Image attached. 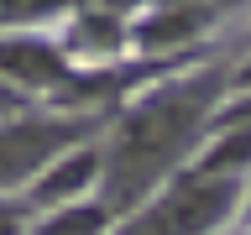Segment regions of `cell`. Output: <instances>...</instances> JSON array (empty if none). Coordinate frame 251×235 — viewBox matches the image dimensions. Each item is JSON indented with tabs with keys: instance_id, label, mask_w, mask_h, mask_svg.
<instances>
[{
	"instance_id": "6da1fadb",
	"label": "cell",
	"mask_w": 251,
	"mask_h": 235,
	"mask_svg": "<svg viewBox=\"0 0 251 235\" xmlns=\"http://www.w3.org/2000/svg\"><path fill=\"white\" fill-rule=\"evenodd\" d=\"M215 99V78H199V84H178V89L157 94L126 120L121 141H115V172H110V199L131 204L141 199V188L152 183L157 172L168 167L173 157L188 146L194 125H199L204 105Z\"/></svg>"
},
{
	"instance_id": "7a4b0ae2",
	"label": "cell",
	"mask_w": 251,
	"mask_h": 235,
	"mask_svg": "<svg viewBox=\"0 0 251 235\" xmlns=\"http://www.w3.org/2000/svg\"><path fill=\"white\" fill-rule=\"evenodd\" d=\"M235 188L230 183H209V178H194V183H178L168 193V204H157L147 219H136L126 235H199L209 230L225 209H230Z\"/></svg>"
},
{
	"instance_id": "3957f363",
	"label": "cell",
	"mask_w": 251,
	"mask_h": 235,
	"mask_svg": "<svg viewBox=\"0 0 251 235\" xmlns=\"http://www.w3.org/2000/svg\"><path fill=\"white\" fill-rule=\"evenodd\" d=\"M74 136V125L68 120H52V125H11V131H0V183H16V178H26L42 157H52L63 141Z\"/></svg>"
},
{
	"instance_id": "277c9868",
	"label": "cell",
	"mask_w": 251,
	"mask_h": 235,
	"mask_svg": "<svg viewBox=\"0 0 251 235\" xmlns=\"http://www.w3.org/2000/svg\"><path fill=\"white\" fill-rule=\"evenodd\" d=\"M0 73L16 84H58L63 78V58L47 42H0Z\"/></svg>"
},
{
	"instance_id": "5b68a950",
	"label": "cell",
	"mask_w": 251,
	"mask_h": 235,
	"mask_svg": "<svg viewBox=\"0 0 251 235\" xmlns=\"http://www.w3.org/2000/svg\"><path fill=\"white\" fill-rule=\"evenodd\" d=\"M100 172V157L94 152H84V157H68L63 167H52V178H42L37 183V204H52V199H63V193H74V188H84Z\"/></svg>"
},
{
	"instance_id": "8992f818",
	"label": "cell",
	"mask_w": 251,
	"mask_h": 235,
	"mask_svg": "<svg viewBox=\"0 0 251 235\" xmlns=\"http://www.w3.org/2000/svg\"><path fill=\"white\" fill-rule=\"evenodd\" d=\"M235 162H251V131H235L230 141H220L215 152L204 157V178H209V172L220 178V172H230Z\"/></svg>"
},
{
	"instance_id": "52a82bcc",
	"label": "cell",
	"mask_w": 251,
	"mask_h": 235,
	"mask_svg": "<svg viewBox=\"0 0 251 235\" xmlns=\"http://www.w3.org/2000/svg\"><path fill=\"white\" fill-rule=\"evenodd\" d=\"M105 225V209H68L63 219H47L42 235H100Z\"/></svg>"
},
{
	"instance_id": "ba28073f",
	"label": "cell",
	"mask_w": 251,
	"mask_h": 235,
	"mask_svg": "<svg viewBox=\"0 0 251 235\" xmlns=\"http://www.w3.org/2000/svg\"><path fill=\"white\" fill-rule=\"evenodd\" d=\"M194 26H199L194 16H157L152 26L141 31V42H152V47H157V42H183V37H188Z\"/></svg>"
},
{
	"instance_id": "9c48e42d",
	"label": "cell",
	"mask_w": 251,
	"mask_h": 235,
	"mask_svg": "<svg viewBox=\"0 0 251 235\" xmlns=\"http://www.w3.org/2000/svg\"><path fill=\"white\" fill-rule=\"evenodd\" d=\"M58 0H0V21H26V16H47Z\"/></svg>"
},
{
	"instance_id": "30bf717a",
	"label": "cell",
	"mask_w": 251,
	"mask_h": 235,
	"mask_svg": "<svg viewBox=\"0 0 251 235\" xmlns=\"http://www.w3.org/2000/svg\"><path fill=\"white\" fill-rule=\"evenodd\" d=\"M0 214H5V209H0ZM0 235H16V225H11V219H0Z\"/></svg>"
},
{
	"instance_id": "8fae6325",
	"label": "cell",
	"mask_w": 251,
	"mask_h": 235,
	"mask_svg": "<svg viewBox=\"0 0 251 235\" xmlns=\"http://www.w3.org/2000/svg\"><path fill=\"white\" fill-rule=\"evenodd\" d=\"M5 105H11V94H5V89H0V110H5Z\"/></svg>"
},
{
	"instance_id": "7c38bea8",
	"label": "cell",
	"mask_w": 251,
	"mask_h": 235,
	"mask_svg": "<svg viewBox=\"0 0 251 235\" xmlns=\"http://www.w3.org/2000/svg\"><path fill=\"white\" fill-rule=\"evenodd\" d=\"M246 84H251V68H246Z\"/></svg>"
}]
</instances>
